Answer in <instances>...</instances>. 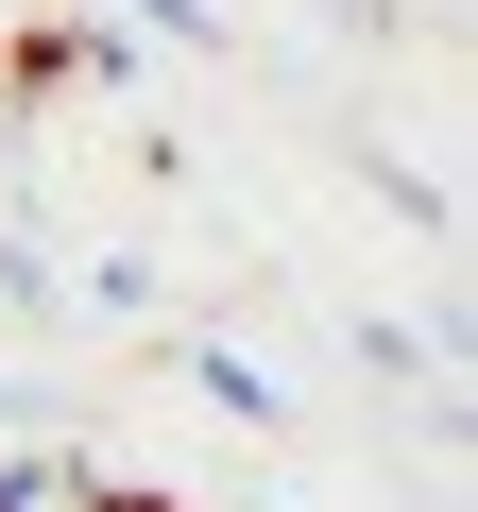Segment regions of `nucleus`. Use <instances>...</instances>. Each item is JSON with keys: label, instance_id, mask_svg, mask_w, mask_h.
Listing matches in <instances>:
<instances>
[{"label": "nucleus", "instance_id": "1", "mask_svg": "<svg viewBox=\"0 0 478 512\" xmlns=\"http://www.w3.org/2000/svg\"><path fill=\"white\" fill-rule=\"evenodd\" d=\"M86 512H171V495H103V478H86Z\"/></svg>", "mask_w": 478, "mask_h": 512}]
</instances>
